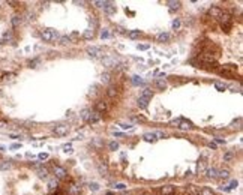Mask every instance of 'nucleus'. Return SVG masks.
<instances>
[{"mask_svg": "<svg viewBox=\"0 0 243 195\" xmlns=\"http://www.w3.org/2000/svg\"><path fill=\"white\" fill-rule=\"evenodd\" d=\"M110 110V105H108V102L107 101H102V99H99V101H96V104H95V111H98L99 114H104Z\"/></svg>", "mask_w": 243, "mask_h": 195, "instance_id": "obj_7", "label": "nucleus"}, {"mask_svg": "<svg viewBox=\"0 0 243 195\" xmlns=\"http://www.w3.org/2000/svg\"><path fill=\"white\" fill-rule=\"evenodd\" d=\"M224 12H222V9L221 8H218V6H212L210 9H209V15L212 18H219L222 15Z\"/></svg>", "mask_w": 243, "mask_h": 195, "instance_id": "obj_10", "label": "nucleus"}, {"mask_svg": "<svg viewBox=\"0 0 243 195\" xmlns=\"http://www.w3.org/2000/svg\"><path fill=\"white\" fill-rule=\"evenodd\" d=\"M104 12L107 15H113V14H116V6H114V3L113 2H107L104 6Z\"/></svg>", "mask_w": 243, "mask_h": 195, "instance_id": "obj_11", "label": "nucleus"}, {"mask_svg": "<svg viewBox=\"0 0 243 195\" xmlns=\"http://www.w3.org/2000/svg\"><path fill=\"white\" fill-rule=\"evenodd\" d=\"M69 125L66 123H59L56 125L54 128H53V132L56 134V135H59V137H63V135H68V132H69Z\"/></svg>", "mask_w": 243, "mask_h": 195, "instance_id": "obj_5", "label": "nucleus"}, {"mask_svg": "<svg viewBox=\"0 0 243 195\" xmlns=\"http://www.w3.org/2000/svg\"><path fill=\"white\" fill-rule=\"evenodd\" d=\"M108 147H110L111 150H117V149H119V144H117L116 141H111L110 144H108Z\"/></svg>", "mask_w": 243, "mask_h": 195, "instance_id": "obj_40", "label": "nucleus"}, {"mask_svg": "<svg viewBox=\"0 0 243 195\" xmlns=\"http://www.w3.org/2000/svg\"><path fill=\"white\" fill-rule=\"evenodd\" d=\"M153 86H155V89L164 90L165 87H167V81H165L164 78H155V81H153Z\"/></svg>", "mask_w": 243, "mask_h": 195, "instance_id": "obj_13", "label": "nucleus"}, {"mask_svg": "<svg viewBox=\"0 0 243 195\" xmlns=\"http://www.w3.org/2000/svg\"><path fill=\"white\" fill-rule=\"evenodd\" d=\"M236 188H237V180H233L230 185V189H236Z\"/></svg>", "mask_w": 243, "mask_h": 195, "instance_id": "obj_49", "label": "nucleus"}, {"mask_svg": "<svg viewBox=\"0 0 243 195\" xmlns=\"http://www.w3.org/2000/svg\"><path fill=\"white\" fill-rule=\"evenodd\" d=\"M128 36H129L131 39H137V38L141 36V32H140V30H131V32L128 33Z\"/></svg>", "mask_w": 243, "mask_h": 195, "instance_id": "obj_33", "label": "nucleus"}, {"mask_svg": "<svg viewBox=\"0 0 243 195\" xmlns=\"http://www.w3.org/2000/svg\"><path fill=\"white\" fill-rule=\"evenodd\" d=\"M53 171H54V176L57 180H62V179H66L68 176V173H66V170L63 168V167H60V165H54V168H53Z\"/></svg>", "mask_w": 243, "mask_h": 195, "instance_id": "obj_8", "label": "nucleus"}, {"mask_svg": "<svg viewBox=\"0 0 243 195\" xmlns=\"http://www.w3.org/2000/svg\"><path fill=\"white\" fill-rule=\"evenodd\" d=\"M41 161H45V159H48V153H39V156H38Z\"/></svg>", "mask_w": 243, "mask_h": 195, "instance_id": "obj_44", "label": "nucleus"}, {"mask_svg": "<svg viewBox=\"0 0 243 195\" xmlns=\"http://www.w3.org/2000/svg\"><path fill=\"white\" fill-rule=\"evenodd\" d=\"M39 63V60L36 59V60H33V62H30V68H35V65H38Z\"/></svg>", "mask_w": 243, "mask_h": 195, "instance_id": "obj_51", "label": "nucleus"}, {"mask_svg": "<svg viewBox=\"0 0 243 195\" xmlns=\"http://www.w3.org/2000/svg\"><path fill=\"white\" fill-rule=\"evenodd\" d=\"M215 89L219 90V92H224L227 89V86L224 83H221V81H215Z\"/></svg>", "mask_w": 243, "mask_h": 195, "instance_id": "obj_32", "label": "nucleus"}, {"mask_svg": "<svg viewBox=\"0 0 243 195\" xmlns=\"http://www.w3.org/2000/svg\"><path fill=\"white\" fill-rule=\"evenodd\" d=\"M216 143H218V144H224V140H221V138H216Z\"/></svg>", "mask_w": 243, "mask_h": 195, "instance_id": "obj_56", "label": "nucleus"}, {"mask_svg": "<svg viewBox=\"0 0 243 195\" xmlns=\"http://www.w3.org/2000/svg\"><path fill=\"white\" fill-rule=\"evenodd\" d=\"M11 168H12V164L9 161H5V162L0 164V170L2 171H6V170H11Z\"/></svg>", "mask_w": 243, "mask_h": 195, "instance_id": "obj_28", "label": "nucleus"}, {"mask_svg": "<svg viewBox=\"0 0 243 195\" xmlns=\"http://www.w3.org/2000/svg\"><path fill=\"white\" fill-rule=\"evenodd\" d=\"M230 159H233V153H225L224 155V161H230Z\"/></svg>", "mask_w": 243, "mask_h": 195, "instance_id": "obj_48", "label": "nucleus"}, {"mask_svg": "<svg viewBox=\"0 0 243 195\" xmlns=\"http://www.w3.org/2000/svg\"><path fill=\"white\" fill-rule=\"evenodd\" d=\"M218 171L219 170H216V168H207V171H206V176H207L209 179H216L218 177Z\"/></svg>", "mask_w": 243, "mask_h": 195, "instance_id": "obj_21", "label": "nucleus"}, {"mask_svg": "<svg viewBox=\"0 0 243 195\" xmlns=\"http://www.w3.org/2000/svg\"><path fill=\"white\" fill-rule=\"evenodd\" d=\"M57 188H59V182H57V179H54V180H51V182L48 183V191H50L51 194H54V191H57Z\"/></svg>", "mask_w": 243, "mask_h": 195, "instance_id": "obj_23", "label": "nucleus"}, {"mask_svg": "<svg viewBox=\"0 0 243 195\" xmlns=\"http://www.w3.org/2000/svg\"><path fill=\"white\" fill-rule=\"evenodd\" d=\"M206 171H207L206 161H200L198 165H197V173H198V174H206Z\"/></svg>", "mask_w": 243, "mask_h": 195, "instance_id": "obj_14", "label": "nucleus"}, {"mask_svg": "<svg viewBox=\"0 0 243 195\" xmlns=\"http://www.w3.org/2000/svg\"><path fill=\"white\" fill-rule=\"evenodd\" d=\"M41 38H42L44 42H53V41L59 39L60 35H59L57 30H54V29H45V30L41 33Z\"/></svg>", "mask_w": 243, "mask_h": 195, "instance_id": "obj_2", "label": "nucleus"}, {"mask_svg": "<svg viewBox=\"0 0 243 195\" xmlns=\"http://www.w3.org/2000/svg\"><path fill=\"white\" fill-rule=\"evenodd\" d=\"M117 95H119V90L116 89L114 86H110V87H108V90H107V96H108V98H116Z\"/></svg>", "mask_w": 243, "mask_h": 195, "instance_id": "obj_20", "label": "nucleus"}, {"mask_svg": "<svg viewBox=\"0 0 243 195\" xmlns=\"http://www.w3.org/2000/svg\"><path fill=\"white\" fill-rule=\"evenodd\" d=\"M140 98H144V99H147V101H150L152 98H153V92L149 89H144L141 92V95H140Z\"/></svg>", "mask_w": 243, "mask_h": 195, "instance_id": "obj_19", "label": "nucleus"}, {"mask_svg": "<svg viewBox=\"0 0 243 195\" xmlns=\"http://www.w3.org/2000/svg\"><path fill=\"white\" fill-rule=\"evenodd\" d=\"M81 194V186L80 185H72L69 189V195H80Z\"/></svg>", "mask_w": 243, "mask_h": 195, "instance_id": "obj_24", "label": "nucleus"}, {"mask_svg": "<svg viewBox=\"0 0 243 195\" xmlns=\"http://www.w3.org/2000/svg\"><path fill=\"white\" fill-rule=\"evenodd\" d=\"M113 188H114V189H120V191H122V189H125V188H126V185H125V183H116Z\"/></svg>", "mask_w": 243, "mask_h": 195, "instance_id": "obj_42", "label": "nucleus"}, {"mask_svg": "<svg viewBox=\"0 0 243 195\" xmlns=\"http://www.w3.org/2000/svg\"><path fill=\"white\" fill-rule=\"evenodd\" d=\"M147 104H149V101H147V99H144V98H138V107H141V108H147Z\"/></svg>", "mask_w": 243, "mask_h": 195, "instance_id": "obj_36", "label": "nucleus"}, {"mask_svg": "<svg viewBox=\"0 0 243 195\" xmlns=\"http://www.w3.org/2000/svg\"><path fill=\"white\" fill-rule=\"evenodd\" d=\"M122 59H119L117 56H105L102 57V65L107 68H116V66H120L122 65Z\"/></svg>", "mask_w": 243, "mask_h": 195, "instance_id": "obj_1", "label": "nucleus"}, {"mask_svg": "<svg viewBox=\"0 0 243 195\" xmlns=\"http://www.w3.org/2000/svg\"><path fill=\"white\" fill-rule=\"evenodd\" d=\"M149 45H138V50H147Z\"/></svg>", "mask_w": 243, "mask_h": 195, "instance_id": "obj_53", "label": "nucleus"}, {"mask_svg": "<svg viewBox=\"0 0 243 195\" xmlns=\"http://www.w3.org/2000/svg\"><path fill=\"white\" fill-rule=\"evenodd\" d=\"M107 195H113V194H111V192H108V194H107Z\"/></svg>", "mask_w": 243, "mask_h": 195, "instance_id": "obj_57", "label": "nucleus"}, {"mask_svg": "<svg viewBox=\"0 0 243 195\" xmlns=\"http://www.w3.org/2000/svg\"><path fill=\"white\" fill-rule=\"evenodd\" d=\"M180 27V21L179 20H174L173 21V29H179Z\"/></svg>", "mask_w": 243, "mask_h": 195, "instance_id": "obj_46", "label": "nucleus"}, {"mask_svg": "<svg viewBox=\"0 0 243 195\" xmlns=\"http://www.w3.org/2000/svg\"><path fill=\"white\" fill-rule=\"evenodd\" d=\"M143 138H144V141H147V143H153V141H156L158 140L156 135H155L153 132H152V134H144Z\"/></svg>", "mask_w": 243, "mask_h": 195, "instance_id": "obj_25", "label": "nucleus"}, {"mask_svg": "<svg viewBox=\"0 0 243 195\" xmlns=\"http://www.w3.org/2000/svg\"><path fill=\"white\" fill-rule=\"evenodd\" d=\"M98 171H99L101 176H107L108 174V165L104 164V162H99L98 164Z\"/></svg>", "mask_w": 243, "mask_h": 195, "instance_id": "obj_16", "label": "nucleus"}, {"mask_svg": "<svg viewBox=\"0 0 243 195\" xmlns=\"http://www.w3.org/2000/svg\"><path fill=\"white\" fill-rule=\"evenodd\" d=\"M105 3H107V2H102V0H95V2H92V5H95L96 8H104Z\"/></svg>", "mask_w": 243, "mask_h": 195, "instance_id": "obj_38", "label": "nucleus"}, {"mask_svg": "<svg viewBox=\"0 0 243 195\" xmlns=\"http://www.w3.org/2000/svg\"><path fill=\"white\" fill-rule=\"evenodd\" d=\"M63 150H65V152H71V144H66V146H63Z\"/></svg>", "mask_w": 243, "mask_h": 195, "instance_id": "obj_52", "label": "nucleus"}, {"mask_svg": "<svg viewBox=\"0 0 243 195\" xmlns=\"http://www.w3.org/2000/svg\"><path fill=\"white\" fill-rule=\"evenodd\" d=\"M200 195H215V192H213L212 189H209V188H203L201 192H200Z\"/></svg>", "mask_w": 243, "mask_h": 195, "instance_id": "obj_37", "label": "nucleus"}, {"mask_svg": "<svg viewBox=\"0 0 243 195\" xmlns=\"http://www.w3.org/2000/svg\"><path fill=\"white\" fill-rule=\"evenodd\" d=\"M14 39V33L9 30V32H5L3 35H2V42H11Z\"/></svg>", "mask_w": 243, "mask_h": 195, "instance_id": "obj_22", "label": "nucleus"}, {"mask_svg": "<svg viewBox=\"0 0 243 195\" xmlns=\"http://www.w3.org/2000/svg\"><path fill=\"white\" fill-rule=\"evenodd\" d=\"M209 147H210V149H213V150H215V149H216V144H215V143H210V144H209Z\"/></svg>", "mask_w": 243, "mask_h": 195, "instance_id": "obj_54", "label": "nucleus"}, {"mask_svg": "<svg viewBox=\"0 0 243 195\" xmlns=\"http://www.w3.org/2000/svg\"><path fill=\"white\" fill-rule=\"evenodd\" d=\"M108 36H110V33H108V30H104V32L101 33V38H102V39H104V38H108Z\"/></svg>", "mask_w": 243, "mask_h": 195, "instance_id": "obj_50", "label": "nucleus"}, {"mask_svg": "<svg viewBox=\"0 0 243 195\" xmlns=\"http://www.w3.org/2000/svg\"><path fill=\"white\" fill-rule=\"evenodd\" d=\"M101 119H102V114H99L98 111H92V113H90V116H89L87 123L95 125V123H98V122H101Z\"/></svg>", "mask_w": 243, "mask_h": 195, "instance_id": "obj_9", "label": "nucleus"}, {"mask_svg": "<svg viewBox=\"0 0 243 195\" xmlns=\"http://www.w3.org/2000/svg\"><path fill=\"white\" fill-rule=\"evenodd\" d=\"M8 5H12V6H15V5H18L17 2H12V0H9V2H8Z\"/></svg>", "mask_w": 243, "mask_h": 195, "instance_id": "obj_55", "label": "nucleus"}, {"mask_svg": "<svg viewBox=\"0 0 243 195\" xmlns=\"http://www.w3.org/2000/svg\"><path fill=\"white\" fill-rule=\"evenodd\" d=\"M90 113H92V111H90V110H83V111H81V113H80V114H81V119H83V120H84V122H87V120H89V116H90Z\"/></svg>", "mask_w": 243, "mask_h": 195, "instance_id": "obj_34", "label": "nucleus"}, {"mask_svg": "<svg viewBox=\"0 0 243 195\" xmlns=\"http://www.w3.org/2000/svg\"><path fill=\"white\" fill-rule=\"evenodd\" d=\"M219 21H221V27H222V30H225V32H230V29H231V24H233V18L230 14H222L221 17L218 18Z\"/></svg>", "mask_w": 243, "mask_h": 195, "instance_id": "obj_4", "label": "nucleus"}, {"mask_svg": "<svg viewBox=\"0 0 243 195\" xmlns=\"http://www.w3.org/2000/svg\"><path fill=\"white\" fill-rule=\"evenodd\" d=\"M21 23H23V18L20 17V15H15V17H12V20H11V24H12L14 27H18Z\"/></svg>", "mask_w": 243, "mask_h": 195, "instance_id": "obj_26", "label": "nucleus"}, {"mask_svg": "<svg viewBox=\"0 0 243 195\" xmlns=\"http://www.w3.org/2000/svg\"><path fill=\"white\" fill-rule=\"evenodd\" d=\"M167 5H168V6H170L171 9H179L182 3H180V2H174V0H170V2H167Z\"/></svg>", "mask_w": 243, "mask_h": 195, "instance_id": "obj_31", "label": "nucleus"}, {"mask_svg": "<svg viewBox=\"0 0 243 195\" xmlns=\"http://www.w3.org/2000/svg\"><path fill=\"white\" fill-rule=\"evenodd\" d=\"M60 44H62V45L69 44V38H68V36H62V38H60Z\"/></svg>", "mask_w": 243, "mask_h": 195, "instance_id": "obj_41", "label": "nucleus"}, {"mask_svg": "<svg viewBox=\"0 0 243 195\" xmlns=\"http://www.w3.org/2000/svg\"><path fill=\"white\" fill-rule=\"evenodd\" d=\"M170 33H167V32H162V33H159L156 36V41L158 42H167V41H170Z\"/></svg>", "mask_w": 243, "mask_h": 195, "instance_id": "obj_17", "label": "nucleus"}, {"mask_svg": "<svg viewBox=\"0 0 243 195\" xmlns=\"http://www.w3.org/2000/svg\"><path fill=\"white\" fill-rule=\"evenodd\" d=\"M36 173H38V176L41 179H47L48 177V168H45V167H39V168H36Z\"/></svg>", "mask_w": 243, "mask_h": 195, "instance_id": "obj_15", "label": "nucleus"}, {"mask_svg": "<svg viewBox=\"0 0 243 195\" xmlns=\"http://www.w3.org/2000/svg\"><path fill=\"white\" fill-rule=\"evenodd\" d=\"M101 81L104 83V84H110V81H111V74H108V72H105L101 75Z\"/></svg>", "mask_w": 243, "mask_h": 195, "instance_id": "obj_27", "label": "nucleus"}, {"mask_svg": "<svg viewBox=\"0 0 243 195\" xmlns=\"http://www.w3.org/2000/svg\"><path fill=\"white\" fill-rule=\"evenodd\" d=\"M93 36H95V30H93V29H87L86 32L83 33V38H84V39H92Z\"/></svg>", "mask_w": 243, "mask_h": 195, "instance_id": "obj_29", "label": "nucleus"}, {"mask_svg": "<svg viewBox=\"0 0 243 195\" xmlns=\"http://www.w3.org/2000/svg\"><path fill=\"white\" fill-rule=\"evenodd\" d=\"M174 192H176V186H173V185H165V186L161 188V194L162 195H173Z\"/></svg>", "mask_w": 243, "mask_h": 195, "instance_id": "obj_12", "label": "nucleus"}, {"mask_svg": "<svg viewBox=\"0 0 243 195\" xmlns=\"http://www.w3.org/2000/svg\"><path fill=\"white\" fill-rule=\"evenodd\" d=\"M179 128L182 131H189V129H192V123L191 122H186V120H180L179 122Z\"/></svg>", "mask_w": 243, "mask_h": 195, "instance_id": "obj_18", "label": "nucleus"}, {"mask_svg": "<svg viewBox=\"0 0 243 195\" xmlns=\"http://www.w3.org/2000/svg\"><path fill=\"white\" fill-rule=\"evenodd\" d=\"M68 38H69V42H74V41H77V39L80 38V33H77V32H74V33H71V35L68 36Z\"/></svg>", "mask_w": 243, "mask_h": 195, "instance_id": "obj_39", "label": "nucleus"}, {"mask_svg": "<svg viewBox=\"0 0 243 195\" xmlns=\"http://www.w3.org/2000/svg\"><path fill=\"white\" fill-rule=\"evenodd\" d=\"M120 126H122V129H132L134 128L132 125H126V123H120Z\"/></svg>", "mask_w": 243, "mask_h": 195, "instance_id": "obj_47", "label": "nucleus"}, {"mask_svg": "<svg viewBox=\"0 0 243 195\" xmlns=\"http://www.w3.org/2000/svg\"><path fill=\"white\" fill-rule=\"evenodd\" d=\"M98 189H99L98 183H90V191H98Z\"/></svg>", "mask_w": 243, "mask_h": 195, "instance_id": "obj_43", "label": "nucleus"}, {"mask_svg": "<svg viewBox=\"0 0 243 195\" xmlns=\"http://www.w3.org/2000/svg\"><path fill=\"white\" fill-rule=\"evenodd\" d=\"M86 53L89 54V57H92V59H102V57H104V51H102V48H101V47H95V45L87 47Z\"/></svg>", "mask_w": 243, "mask_h": 195, "instance_id": "obj_3", "label": "nucleus"}, {"mask_svg": "<svg viewBox=\"0 0 243 195\" xmlns=\"http://www.w3.org/2000/svg\"><path fill=\"white\" fill-rule=\"evenodd\" d=\"M218 177L228 179L230 177V171H228V170H221V171H218Z\"/></svg>", "mask_w": 243, "mask_h": 195, "instance_id": "obj_35", "label": "nucleus"}, {"mask_svg": "<svg viewBox=\"0 0 243 195\" xmlns=\"http://www.w3.org/2000/svg\"><path fill=\"white\" fill-rule=\"evenodd\" d=\"M131 81H132V84H134V86H140V84H143V78L138 77V75H134V77L131 78Z\"/></svg>", "mask_w": 243, "mask_h": 195, "instance_id": "obj_30", "label": "nucleus"}, {"mask_svg": "<svg viewBox=\"0 0 243 195\" xmlns=\"http://www.w3.org/2000/svg\"><path fill=\"white\" fill-rule=\"evenodd\" d=\"M12 77H15V74H5V75H3V80H11Z\"/></svg>", "mask_w": 243, "mask_h": 195, "instance_id": "obj_45", "label": "nucleus"}, {"mask_svg": "<svg viewBox=\"0 0 243 195\" xmlns=\"http://www.w3.org/2000/svg\"><path fill=\"white\" fill-rule=\"evenodd\" d=\"M200 62L203 63H207V65H212V63H216V56H213L212 53H201L198 56Z\"/></svg>", "mask_w": 243, "mask_h": 195, "instance_id": "obj_6", "label": "nucleus"}]
</instances>
